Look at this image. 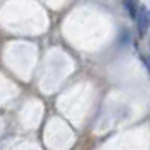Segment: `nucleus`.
Returning <instances> with one entry per match:
<instances>
[{
  "label": "nucleus",
  "mask_w": 150,
  "mask_h": 150,
  "mask_svg": "<svg viewBox=\"0 0 150 150\" xmlns=\"http://www.w3.org/2000/svg\"><path fill=\"white\" fill-rule=\"evenodd\" d=\"M150 26V14L149 9L146 6H141L138 11V15H137V27H138V33L140 36H144L149 30Z\"/></svg>",
  "instance_id": "nucleus-1"
},
{
  "label": "nucleus",
  "mask_w": 150,
  "mask_h": 150,
  "mask_svg": "<svg viewBox=\"0 0 150 150\" xmlns=\"http://www.w3.org/2000/svg\"><path fill=\"white\" fill-rule=\"evenodd\" d=\"M123 6L125 9H126V12L129 14V17L132 18H137V15H138V2L137 0H123Z\"/></svg>",
  "instance_id": "nucleus-2"
}]
</instances>
